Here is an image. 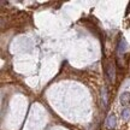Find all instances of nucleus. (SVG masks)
Returning a JSON list of instances; mask_svg holds the SVG:
<instances>
[{
    "mask_svg": "<svg viewBox=\"0 0 130 130\" xmlns=\"http://www.w3.org/2000/svg\"><path fill=\"white\" fill-rule=\"evenodd\" d=\"M117 124V118L116 116H110L108 118H107V121H106V126L108 128V129H113L115 126H116Z\"/></svg>",
    "mask_w": 130,
    "mask_h": 130,
    "instance_id": "obj_2",
    "label": "nucleus"
},
{
    "mask_svg": "<svg viewBox=\"0 0 130 130\" xmlns=\"http://www.w3.org/2000/svg\"><path fill=\"white\" fill-rule=\"evenodd\" d=\"M125 50H126V43H125V41H124V39H121L119 42H118V53H119V54H123V53L125 52Z\"/></svg>",
    "mask_w": 130,
    "mask_h": 130,
    "instance_id": "obj_4",
    "label": "nucleus"
},
{
    "mask_svg": "<svg viewBox=\"0 0 130 130\" xmlns=\"http://www.w3.org/2000/svg\"><path fill=\"white\" fill-rule=\"evenodd\" d=\"M101 95H102V99H104V105H105V107L107 106V102H108V99H107V89L104 87L101 90Z\"/></svg>",
    "mask_w": 130,
    "mask_h": 130,
    "instance_id": "obj_5",
    "label": "nucleus"
},
{
    "mask_svg": "<svg viewBox=\"0 0 130 130\" xmlns=\"http://www.w3.org/2000/svg\"><path fill=\"white\" fill-rule=\"evenodd\" d=\"M122 118H123L124 121H128L130 118V110L129 108H125L124 111L122 112Z\"/></svg>",
    "mask_w": 130,
    "mask_h": 130,
    "instance_id": "obj_6",
    "label": "nucleus"
},
{
    "mask_svg": "<svg viewBox=\"0 0 130 130\" xmlns=\"http://www.w3.org/2000/svg\"><path fill=\"white\" fill-rule=\"evenodd\" d=\"M107 76H108V79L111 82H115L116 75H115V66H113V64L108 65V68H107Z\"/></svg>",
    "mask_w": 130,
    "mask_h": 130,
    "instance_id": "obj_3",
    "label": "nucleus"
},
{
    "mask_svg": "<svg viewBox=\"0 0 130 130\" xmlns=\"http://www.w3.org/2000/svg\"><path fill=\"white\" fill-rule=\"evenodd\" d=\"M119 100H121V104L122 105H128L130 102V93L129 92H124V93L121 94V96H119Z\"/></svg>",
    "mask_w": 130,
    "mask_h": 130,
    "instance_id": "obj_1",
    "label": "nucleus"
}]
</instances>
